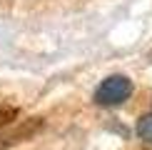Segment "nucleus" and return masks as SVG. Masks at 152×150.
<instances>
[{
  "label": "nucleus",
  "instance_id": "f257e3e1",
  "mask_svg": "<svg viewBox=\"0 0 152 150\" xmlns=\"http://www.w3.org/2000/svg\"><path fill=\"white\" fill-rule=\"evenodd\" d=\"M130 95H132V83L130 80L125 75H110L95 90V103L97 105H120Z\"/></svg>",
  "mask_w": 152,
  "mask_h": 150
},
{
  "label": "nucleus",
  "instance_id": "f03ea898",
  "mask_svg": "<svg viewBox=\"0 0 152 150\" xmlns=\"http://www.w3.org/2000/svg\"><path fill=\"white\" fill-rule=\"evenodd\" d=\"M137 135H140L145 143L152 145V112H147V115H142L140 120H137Z\"/></svg>",
  "mask_w": 152,
  "mask_h": 150
}]
</instances>
